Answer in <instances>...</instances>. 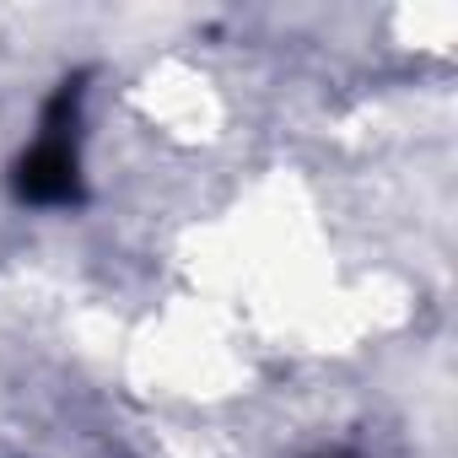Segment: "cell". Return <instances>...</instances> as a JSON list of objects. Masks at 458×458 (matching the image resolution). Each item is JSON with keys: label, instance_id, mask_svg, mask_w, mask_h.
<instances>
[{"label": "cell", "instance_id": "obj_1", "mask_svg": "<svg viewBox=\"0 0 458 458\" xmlns=\"http://www.w3.org/2000/svg\"><path fill=\"white\" fill-rule=\"evenodd\" d=\"M76 103H81V87H76V81H65V87H60V98L49 103V119H44L38 146L17 162V194H22V199H33V205H71V199H81Z\"/></svg>", "mask_w": 458, "mask_h": 458}]
</instances>
